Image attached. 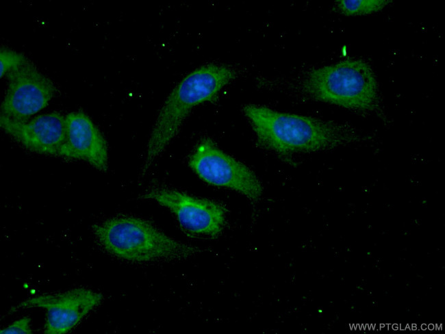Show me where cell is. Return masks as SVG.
<instances>
[{
	"label": "cell",
	"mask_w": 445,
	"mask_h": 334,
	"mask_svg": "<svg viewBox=\"0 0 445 334\" xmlns=\"http://www.w3.org/2000/svg\"><path fill=\"white\" fill-rule=\"evenodd\" d=\"M243 112L260 147L282 159L297 153H316L368 141L370 137L347 122L279 112L248 104Z\"/></svg>",
	"instance_id": "1"
},
{
	"label": "cell",
	"mask_w": 445,
	"mask_h": 334,
	"mask_svg": "<svg viewBox=\"0 0 445 334\" xmlns=\"http://www.w3.org/2000/svg\"><path fill=\"white\" fill-rule=\"evenodd\" d=\"M292 95L360 112L381 106L379 84L371 65L350 59L312 68L279 85Z\"/></svg>",
	"instance_id": "2"
},
{
	"label": "cell",
	"mask_w": 445,
	"mask_h": 334,
	"mask_svg": "<svg viewBox=\"0 0 445 334\" xmlns=\"http://www.w3.org/2000/svg\"><path fill=\"white\" fill-rule=\"evenodd\" d=\"M238 75L225 64H209L188 73L174 88L159 111L150 133L142 172H146L175 137L191 110L212 101Z\"/></svg>",
	"instance_id": "3"
},
{
	"label": "cell",
	"mask_w": 445,
	"mask_h": 334,
	"mask_svg": "<svg viewBox=\"0 0 445 334\" xmlns=\"http://www.w3.org/2000/svg\"><path fill=\"white\" fill-rule=\"evenodd\" d=\"M92 231L97 242L107 253L129 261L180 260L201 251L136 216L112 217L94 224Z\"/></svg>",
	"instance_id": "4"
},
{
	"label": "cell",
	"mask_w": 445,
	"mask_h": 334,
	"mask_svg": "<svg viewBox=\"0 0 445 334\" xmlns=\"http://www.w3.org/2000/svg\"><path fill=\"white\" fill-rule=\"evenodd\" d=\"M189 166L206 183L235 190L253 203L262 194L257 177L246 165L221 151L209 138L203 139L189 159Z\"/></svg>",
	"instance_id": "5"
},
{
	"label": "cell",
	"mask_w": 445,
	"mask_h": 334,
	"mask_svg": "<svg viewBox=\"0 0 445 334\" xmlns=\"http://www.w3.org/2000/svg\"><path fill=\"white\" fill-rule=\"evenodd\" d=\"M141 198L154 201L168 209L180 226L192 234L216 237L225 225L227 209L214 201L164 187L149 189Z\"/></svg>",
	"instance_id": "6"
},
{
	"label": "cell",
	"mask_w": 445,
	"mask_h": 334,
	"mask_svg": "<svg viewBox=\"0 0 445 334\" xmlns=\"http://www.w3.org/2000/svg\"><path fill=\"white\" fill-rule=\"evenodd\" d=\"M8 85L1 115L25 121L46 108L55 96L54 83L29 60L6 77Z\"/></svg>",
	"instance_id": "7"
},
{
	"label": "cell",
	"mask_w": 445,
	"mask_h": 334,
	"mask_svg": "<svg viewBox=\"0 0 445 334\" xmlns=\"http://www.w3.org/2000/svg\"><path fill=\"white\" fill-rule=\"evenodd\" d=\"M103 299L102 294L85 287L29 298L10 309V312L29 308L46 311L44 333H66L76 326Z\"/></svg>",
	"instance_id": "8"
},
{
	"label": "cell",
	"mask_w": 445,
	"mask_h": 334,
	"mask_svg": "<svg viewBox=\"0 0 445 334\" xmlns=\"http://www.w3.org/2000/svg\"><path fill=\"white\" fill-rule=\"evenodd\" d=\"M0 127L27 150L52 156H59L66 137L65 116L55 111L25 121L0 114Z\"/></svg>",
	"instance_id": "9"
},
{
	"label": "cell",
	"mask_w": 445,
	"mask_h": 334,
	"mask_svg": "<svg viewBox=\"0 0 445 334\" xmlns=\"http://www.w3.org/2000/svg\"><path fill=\"white\" fill-rule=\"evenodd\" d=\"M66 137L59 156L82 160L101 172L109 167L107 143L92 120L81 111L65 116Z\"/></svg>",
	"instance_id": "10"
},
{
	"label": "cell",
	"mask_w": 445,
	"mask_h": 334,
	"mask_svg": "<svg viewBox=\"0 0 445 334\" xmlns=\"http://www.w3.org/2000/svg\"><path fill=\"white\" fill-rule=\"evenodd\" d=\"M389 0H338V12L344 16H363L379 12L392 3Z\"/></svg>",
	"instance_id": "11"
},
{
	"label": "cell",
	"mask_w": 445,
	"mask_h": 334,
	"mask_svg": "<svg viewBox=\"0 0 445 334\" xmlns=\"http://www.w3.org/2000/svg\"><path fill=\"white\" fill-rule=\"evenodd\" d=\"M29 60L23 53L7 47L0 49V77H5L11 72L18 69Z\"/></svg>",
	"instance_id": "12"
},
{
	"label": "cell",
	"mask_w": 445,
	"mask_h": 334,
	"mask_svg": "<svg viewBox=\"0 0 445 334\" xmlns=\"http://www.w3.org/2000/svg\"><path fill=\"white\" fill-rule=\"evenodd\" d=\"M31 321V318L28 316L21 318L2 329L0 333L31 334L32 333Z\"/></svg>",
	"instance_id": "13"
},
{
	"label": "cell",
	"mask_w": 445,
	"mask_h": 334,
	"mask_svg": "<svg viewBox=\"0 0 445 334\" xmlns=\"http://www.w3.org/2000/svg\"><path fill=\"white\" fill-rule=\"evenodd\" d=\"M429 327L430 329H433V326L431 324V325H429Z\"/></svg>",
	"instance_id": "14"
}]
</instances>
